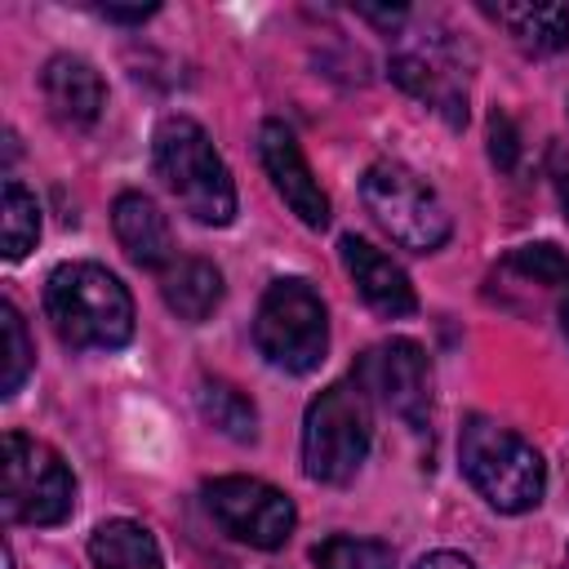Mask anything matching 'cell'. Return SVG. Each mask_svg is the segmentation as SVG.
Returning <instances> with one entry per match:
<instances>
[{
	"label": "cell",
	"instance_id": "obj_1",
	"mask_svg": "<svg viewBox=\"0 0 569 569\" xmlns=\"http://www.w3.org/2000/svg\"><path fill=\"white\" fill-rule=\"evenodd\" d=\"M44 316L76 351H120L133 338V298L102 262H62L44 280Z\"/></svg>",
	"mask_w": 569,
	"mask_h": 569
},
{
	"label": "cell",
	"instance_id": "obj_2",
	"mask_svg": "<svg viewBox=\"0 0 569 569\" xmlns=\"http://www.w3.org/2000/svg\"><path fill=\"white\" fill-rule=\"evenodd\" d=\"M151 164L169 196L200 227H227L236 218V182L213 138L191 116H164L151 133Z\"/></svg>",
	"mask_w": 569,
	"mask_h": 569
},
{
	"label": "cell",
	"instance_id": "obj_3",
	"mask_svg": "<svg viewBox=\"0 0 569 569\" xmlns=\"http://www.w3.org/2000/svg\"><path fill=\"white\" fill-rule=\"evenodd\" d=\"M458 467L467 485L502 516H525L542 502L547 462L542 453L516 431L485 413H471L458 436Z\"/></svg>",
	"mask_w": 569,
	"mask_h": 569
},
{
	"label": "cell",
	"instance_id": "obj_4",
	"mask_svg": "<svg viewBox=\"0 0 569 569\" xmlns=\"http://www.w3.org/2000/svg\"><path fill=\"white\" fill-rule=\"evenodd\" d=\"M373 440V409L356 378L329 382L302 418V471L316 485H351Z\"/></svg>",
	"mask_w": 569,
	"mask_h": 569
},
{
	"label": "cell",
	"instance_id": "obj_5",
	"mask_svg": "<svg viewBox=\"0 0 569 569\" xmlns=\"http://www.w3.org/2000/svg\"><path fill=\"white\" fill-rule=\"evenodd\" d=\"M360 200L369 218L409 253H436L453 236V218L436 187L400 160H373L360 178Z\"/></svg>",
	"mask_w": 569,
	"mask_h": 569
},
{
	"label": "cell",
	"instance_id": "obj_6",
	"mask_svg": "<svg viewBox=\"0 0 569 569\" xmlns=\"http://www.w3.org/2000/svg\"><path fill=\"white\" fill-rule=\"evenodd\" d=\"M253 347L267 365H276L284 373L320 369V360L329 351L325 298L298 276H284V280L267 284V293L258 302V316H253Z\"/></svg>",
	"mask_w": 569,
	"mask_h": 569
},
{
	"label": "cell",
	"instance_id": "obj_7",
	"mask_svg": "<svg viewBox=\"0 0 569 569\" xmlns=\"http://www.w3.org/2000/svg\"><path fill=\"white\" fill-rule=\"evenodd\" d=\"M4 520L9 525H31L49 529L62 525L76 507V476L67 458L27 436V431H4Z\"/></svg>",
	"mask_w": 569,
	"mask_h": 569
},
{
	"label": "cell",
	"instance_id": "obj_8",
	"mask_svg": "<svg viewBox=\"0 0 569 569\" xmlns=\"http://www.w3.org/2000/svg\"><path fill=\"white\" fill-rule=\"evenodd\" d=\"M204 507L213 525L258 551H280L298 525L293 498L258 476H218L204 485Z\"/></svg>",
	"mask_w": 569,
	"mask_h": 569
},
{
	"label": "cell",
	"instance_id": "obj_9",
	"mask_svg": "<svg viewBox=\"0 0 569 569\" xmlns=\"http://www.w3.org/2000/svg\"><path fill=\"white\" fill-rule=\"evenodd\" d=\"M351 378L365 387L369 400H378L387 413H396L409 431H427V422H431V365L413 338L373 342L356 360Z\"/></svg>",
	"mask_w": 569,
	"mask_h": 569
},
{
	"label": "cell",
	"instance_id": "obj_10",
	"mask_svg": "<svg viewBox=\"0 0 569 569\" xmlns=\"http://www.w3.org/2000/svg\"><path fill=\"white\" fill-rule=\"evenodd\" d=\"M387 71H391V80L409 98H418L427 111H436L449 129H462L467 124V80L458 71L453 49L440 36H427V44L405 40L387 58Z\"/></svg>",
	"mask_w": 569,
	"mask_h": 569
},
{
	"label": "cell",
	"instance_id": "obj_11",
	"mask_svg": "<svg viewBox=\"0 0 569 569\" xmlns=\"http://www.w3.org/2000/svg\"><path fill=\"white\" fill-rule=\"evenodd\" d=\"M258 160H262L276 196L289 204V213L302 227H311V231L329 227V196H325L320 178L311 173L293 129H284L280 120H262V129H258Z\"/></svg>",
	"mask_w": 569,
	"mask_h": 569
},
{
	"label": "cell",
	"instance_id": "obj_12",
	"mask_svg": "<svg viewBox=\"0 0 569 569\" xmlns=\"http://www.w3.org/2000/svg\"><path fill=\"white\" fill-rule=\"evenodd\" d=\"M40 93L62 129H89L107 107V84L80 53H53L40 71Z\"/></svg>",
	"mask_w": 569,
	"mask_h": 569
},
{
	"label": "cell",
	"instance_id": "obj_13",
	"mask_svg": "<svg viewBox=\"0 0 569 569\" xmlns=\"http://www.w3.org/2000/svg\"><path fill=\"white\" fill-rule=\"evenodd\" d=\"M338 258L356 284V293L387 320H400V316H413L418 307V293L409 284V276L400 271V262H391L378 244L360 240V236H342L338 240Z\"/></svg>",
	"mask_w": 569,
	"mask_h": 569
},
{
	"label": "cell",
	"instance_id": "obj_14",
	"mask_svg": "<svg viewBox=\"0 0 569 569\" xmlns=\"http://www.w3.org/2000/svg\"><path fill=\"white\" fill-rule=\"evenodd\" d=\"M111 227H116V240L120 249L129 253L133 267H147V271H164L178 253H173V231H169V218L160 213V204L142 191H120L116 204H111Z\"/></svg>",
	"mask_w": 569,
	"mask_h": 569
},
{
	"label": "cell",
	"instance_id": "obj_15",
	"mask_svg": "<svg viewBox=\"0 0 569 569\" xmlns=\"http://www.w3.org/2000/svg\"><path fill=\"white\" fill-rule=\"evenodd\" d=\"M160 298L164 307L187 320V325H200L218 311L222 302V271L209 262V258H196V253H182L173 258L164 271H160Z\"/></svg>",
	"mask_w": 569,
	"mask_h": 569
},
{
	"label": "cell",
	"instance_id": "obj_16",
	"mask_svg": "<svg viewBox=\"0 0 569 569\" xmlns=\"http://www.w3.org/2000/svg\"><path fill=\"white\" fill-rule=\"evenodd\" d=\"M485 13L533 58L569 44V4H485Z\"/></svg>",
	"mask_w": 569,
	"mask_h": 569
},
{
	"label": "cell",
	"instance_id": "obj_17",
	"mask_svg": "<svg viewBox=\"0 0 569 569\" xmlns=\"http://www.w3.org/2000/svg\"><path fill=\"white\" fill-rule=\"evenodd\" d=\"M89 560L98 569H164V556L151 538L147 525L138 520H102L93 533H89Z\"/></svg>",
	"mask_w": 569,
	"mask_h": 569
},
{
	"label": "cell",
	"instance_id": "obj_18",
	"mask_svg": "<svg viewBox=\"0 0 569 569\" xmlns=\"http://www.w3.org/2000/svg\"><path fill=\"white\" fill-rule=\"evenodd\" d=\"M196 409H200V418H204L213 431H222L227 440H236V445L258 440V409H253V400H249L240 387H231L227 378H200V387H196Z\"/></svg>",
	"mask_w": 569,
	"mask_h": 569
},
{
	"label": "cell",
	"instance_id": "obj_19",
	"mask_svg": "<svg viewBox=\"0 0 569 569\" xmlns=\"http://www.w3.org/2000/svg\"><path fill=\"white\" fill-rule=\"evenodd\" d=\"M0 213H4V258L18 262L36 249L40 240V204L36 196L18 182V178H4V200H0Z\"/></svg>",
	"mask_w": 569,
	"mask_h": 569
},
{
	"label": "cell",
	"instance_id": "obj_20",
	"mask_svg": "<svg viewBox=\"0 0 569 569\" xmlns=\"http://www.w3.org/2000/svg\"><path fill=\"white\" fill-rule=\"evenodd\" d=\"M311 560L316 569H396V551L387 542L356 533H329L311 547Z\"/></svg>",
	"mask_w": 569,
	"mask_h": 569
},
{
	"label": "cell",
	"instance_id": "obj_21",
	"mask_svg": "<svg viewBox=\"0 0 569 569\" xmlns=\"http://www.w3.org/2000/svg\"><path fill=\"white\" fill-rule=\"evenodd\" d=\"M498 276H516L525 289H565L569 284V258L556 244H520L516 253H507Z\"/></svg>",
	"mask_w": 569,
	"mask_h": 569
},
{
	"label": "cell",
	"instance_id": "obj_22",
	"mask_svg": "<svg viewBox=\"0 0 569 569\" xmlns=\"http://www.w3.org/2000/svg\"><path fill=\"white\" fill-rule=\"evenodd\" d=\"M0 329H4V373H0V396H18L36 365V347L27 338V325L13 302H0Z\"/></svg>",
	"mask_w": 569,
	"mask_h": 569
},
{
	"label": "cell",
	"instance_id": "obj_23",
	"mask_svg": "<svg viewBox=\"0 0 569 569\" xmlns=\"http://www.w3.org/2000/svg\"><path fill=\"white\" fill-rule=\"evenodd\" d=\"M489 156L498 169H516V160H520V138H516V124L507 111L489 116Z\"/></svg>",
	"mask_w": 569,
	"mask_h": 569
},
{
	"label": "cell",
	"instance_id": "obj_24",
	"mask_svg": "<svg viewBox=\"0 0 569 569\" xmlns=\"http://www.w3.org/2000/svg\"><path fill=\"white\" fill-rule=\"evenodd\" d=\"M98 13L111 22H147L156 13V4H98Z\"/></svg>",
	"mask_w": 569,
	"mask_h": 569
},
{
	"label": "cell",
	"instance_id": "obj_25",
	"mask_svg": "<svg viewBox=\"0 0 569 569\" xmlns=\"http://www.w3.org/2000/svg\"><path fill=\"white\" fill-rule=\"evenodd\" d=\"M413 569H476L462 551H431V556H422Z\"/></svg>",
	"mask_w": 569,
	"mask_h": 569
},
{
	"label": "cell",
	"instance_id": "obj_26",
	"mask_svg": "<svg viewBox=\"0 0 569 569\" xmlns=\"http://www.w3.org/2000/svg\"><path fill=\"white\" fill-rule=\"evenodd\" d=\"M560 329H565V338H569V284H565V298H560Z\"/></svg>",
	"mask_w": 569,
	"mask_h": 569
},
{
	"label": "cell",
	"instance_id": "obj_27",
	"mask_svg": "<svg viewBox=\"0 0 569 569\" xmlns=\"http://www.w3.org/2000/svg\"><path fill=\"white\" fill-rule=\"evenodd\" d=\"M560 200H565V218H569V182H565V191H560Z\"/></svg>",
	"mask_w": 569,
	"mask_h": 569
},
{
	"label": "cell",
	"instance_id": "obj_28",
	"mask_svg": "<svg viewBox=\"0 0 569 569\" xmlns=\"http://www.w3.org/2000/svg\"><path fill=\"white\" fill-rule=\"evenodd\" d=\"M565 569H569V547H565Z\"/></svg>",
	"mask_w": 569,
	"mask_h": 569
}]
</instances>
